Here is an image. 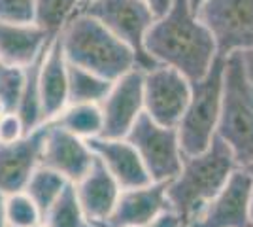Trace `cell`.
Segmentation results:
<instances>
[{
	"label": "cell",
	"mask_w": 253,
	"mask_h": 227,
	"mask_svg": "<svg viewBox=\"0 0 253 227\" xmlns=\"http://www.w3.org/2000/svg\"><path fill=\"white\" fill-rule=\"evenodd\" d=\"M43 140L45 125L15 144L0 146V193L4 197L25 191L32 173L42 165Z\"/></svg>",
	"instance_id": "obj_13"
},
{
	"label": "cell",
	"mask_w": 253,
	"mask_h": 227,
	"mask_svg": "<svg viewBox=\"0 0 253 227\" xmlns=\"http://www.w3.org/2000/svg\"><path fill=\"white\" fill-rule=\"evenodd\" d=\"M64 57L70 65L80 66L93 74L116 82L132 68H136V57L132 49L116 34H112L102 23L78 11L66 23L61 34Z\"/></svg>",
	"instance_id": "obj_3"
},
{
	"label": "cell",
	"mask_w": 253,
	"mask_h": 227,
	"mask_svg": "<svg viewBox=\"0 0 253 227\" xmlns=\"http://www.w3.org/2000/svg\"><path fill=\"white\" fill-rule=\"evenodd\" d=\"M236 169L232 151L219 136H213L202 153L183 157L179 174L167 184L170 210L181 220V226H187L191 218L221 191Z\"/></svg>",
	"instance_id": "obj_2"
},
{
	"label": "cell",
	"mask_w": 253,
	"mask_h": 227,
	"mask_svg": "<svg viewBox=\"0 0 253 227\" xmlns=\"http://www.w3.org/2000/svg\"><path fill=\"white\" fill-rule=\"evenodd\" d=\"M4 210H6L8 227H34L42 224V216L38 208L34 206V203L25 191L8 195L4 203Z\"/></svg>",
	"instance_id": "obj_25"
},
{
	"label": "cell",
	"mask_w": 253,
	"mask_h": 227,
	"mask_svg": "<svg viewBox=\"0 0 253 227\" xmlns=\"http://www.w3.org/2000/svg\"><path fill=\"white\" fill-rule=\"evenodd\" d=\"M91 0H82V6H85V4H89Z\"/></svg>",
	"instance_id": "obj_36"
},
{
	"label": "cell",
	"mask_w": 253,
	"mask_h": 227,
	"mask_svg": "<svg viewBox=\"0 0 253 227\" xmlns=\"http://www.w3.org/2000/svg\"><path fill=\"white\" fill-rule=\"evenodd\" d=\"M38 86L42 114L47 123L57 118L68 104V63L59 36L53 38L43 53Z\"/></svg>",
	"instance_id": "obj_17"
},
{
	"label": "cell",
	"mask_w": 253,
	"mask_h": 227,
	"mask_svg": "<svg viewBox=\"0 0 253 227\" xmlns=\"http://www.w3.org/2000/svg\"><path fill=\"white\" fill-rule=\"evenodd\" d=\"M34 227H45V226H43V224H38V226H34Z\"/></svg>",
	"instance_id": "obj_38"
},
{
	"label": "cell",
	"mask_w": 253,
	"mask_h": 227,
	"mask_svg": "<svg viewBox=\"0 0 253 227\" xmlns=\"http://www.w3.org/2000/svg\"><path fill=\"white\" fill-rule=\"evenodd\" d=\"M25 84V68L0 65V100L8 112H15Z\"/></svg>",
	"instance_id": "obj_26"
},
{
	"label": "cell",
	"mask_w": 253,
	"mask_h": 227,
	"mask_svg": "<svg viewBox=\"0 0 253 227\" xmlns=\"http://www.w3.org/2000/svg\"><path fill=\"white\" fill-rule=\"evenodd\" d=\"M144 227H183V226H181V220L172 210H169V212L161 214L157 220H153L151 224H148V226Z\"/></svg>",
	"instance_id": "obj_29"
},
{
	"label": "cell",
	"mask_w": 253,
	"mask_h": 227,
	"mask_svg": "<svg viewBox=\"0 0 253 227\" xmlns=\"http://www.w3.org/2000/svg\"><path fill=\"white\" fill-rule=\"evenodd\" d=\"M252 205L253 180L246 169L238 167L221 191L211 197L185 227H252Z\"/></svg>",
	"instance_id": "obj_9"
},
{
	"label": "cell",
	"mask_w": 253,
	"mask_h": 227,
	"mask_svg": "<svg viewBox=\"0 0 253 227\" xmlns=\"http://www.w3.org/2000/svg\"><path fill=\"white\" fill-rule=\"evenodd\" d=\"M195 15L211 34L217 57L253 47V0H204Z\"/></svg>",
	"instance_id": "obj_7"
},
{
	"label": "cell",
	"mask_w": 253,
	"mask_h": 227,
	"mask_svg": "<svg viewBox=\"0 0 253 227\" xmlns=\"http://www.w3.org/2000/svg\"><path fill=\"white\" fill-rule=\"evenodd\" d=\"M252 227H253V205H252Z\"/></svg>",
	"instance_id": "obj_37"
},
{
	"label": "cell",
	"mask_w": 253,
	"mask_h": 227,
	"mask_svg": "<svg viewBox=\"0 0 253 227\" xmlns=\"http://www.w3.org/2000/svg\"><path fill=\"white\" fill-rule=\"evenodd\" d=\"M215 136L229 146L238 167L253 165V82L246 74L240 53L225 57L221 114Z\"/></svg>",
	"instance_id": "obj_4"
},
{
	"label": "cell",
	"mask_w": 253,
	"mask_h": 227,
	"mask_svg": "<svg viewBox=\"0 0 253 227\" xmlns=\"http://www.w3.org/2000/svg\"><path fill=\"white\" fill-rule=\"evenodd\" d=\"M240 55H242V63H244V68H246V74H248V78L253 82V47Z\"/></svg>",
	"instance_id": "obj_31"
},
{
	"label": "cell",
	"mask_w": 253,
	"mask_h": 227,
	"mask_svg": "<svg viewBox=\"0 0 253 227\" xmlns=\"http://www.w3.org/2000/svg\"><path fill=\"white\" fill-rule=\"evenodd\" d=\"M66 182L61 174H57L55 171L47 169V167H38L32 173L29 184L25 187V193L29 195L34 206L38 208L40 216H45V212L51 208V205L59 199V195L63 193V189L66 187Z\"/></svg>",
	"instance_id": "obj_23"
},
{
	"label": "cell",
	"mask_w": 253,
	"mask_h": 227,
	"mask_svg": "<svg viewBox=\"0 0 253 227\" xmlns=\"http://www.w3.org/2000/svg\"><path fill=\"white\" fill-rule=\"evenodd\" d=\"M6 112H8V110H6V106H4V104H2V100H0V118H2Z\"/></svg>",
	"instance_id": "obj_34"
},
{
	"label": "cell",
	"mask_w": 253,
	"mask_h": 227,
	"mask_svg": "<svg viewBox=\"0 0 253 227\" xmlns=\"http://www.w3.org/2000/svg\"><path fill=\"white\" fill-rule=\"evenodd\" d=\"M204 2V0H187V4H189V8L193 13H197V10L201 8V4Z\"/></svg>",
	"instance_id": "obj_33"
},
{
	"label": "cell",
	"mask_w": 253,
	"mask_h": 227,
	"mask_svg": "<svg viewBox=\"0 0 253 227\" xmlns=\"http://www.w3.org/2000/svg\"><path fill=\"white\" fill-rule=\"evenodd\" d=\"M82 8V0H36L34 25L49 38L59 36L66 23Z\"/></svg>",
	"instance_id": "obj_22"
},
{
	"label": "cell",
	"mask_w": 253,
	"mask_h": 227,
	"mask_svg": "<svg viewBox=\"0 0 253 227\" xmlns=\"http://www.w3.org/2000/svg\"><path fill=\"white\" fill-rule=\"evenodd\" d=\"M125 140L136 150L151 182L169 184L179 174L183 155L179 150L178 129L159 125L144 112L126 133Z\"/></svg>",
	"instance_id": "obj_8"
},
{
	"label": "cell",
	"mask_w": 253,
	"mask_h": 227,
	"mask_svg": "<svg viewBox=\"0 0 253 227\" xmlns=\"http://www.w3.org/2000/svg\"><path fill=\"white\" fill-rule=\"evenodd\" d=\"M191 98V82L178 70L161 66L144 72V112L155 123L176 129Z\"/></svg>",
	"instance_id": "obj_10"
},
{
	"label": "cell",
	"mask_w": 253,
	"mask_h": 227,
	"mask_svg": "<svg viewBox=\"0 0 253 227\" xmlns=\"http://www.w3.org/2000/svg\"><path fill=\"white\" fill-rule=\"evenodd\" d=\"M51 123L84 140L102 135V112L98 104H68Z\"/></svg>",
	"instance_id": "obj_19"
},
{
	"label": "cell",
	"mask_w": 253,
	"mask_h": 227,
	"mask_svg": "<svg viewBox=\"0 0 253 227\" xmlns=\"http://www.w3.org/2000/svg\"><path fill=\"white\" fill-rule=\"evenodd\" d=\"M78 203L84 210L87 222L93 227H102L110 218L112 210L121 193V187L114 180V176L108 173L104 163L98 157L93 159L89 171L85 176L74 184Z\"/></svg>",
	"instance_id": "obj_15"
},
{
	"label": "cell",
	"mask_w": 253,
	"mask_h": 227,
	"mask_svg": "<svg viewBox=\"0 0 253 227\" xmlns=\"http://www.w3.org/2000/svg\"><path fill=\"white\" fill-rule=\"evenodd\" d=\"M42 224L45 227H93L78 203L74 184H66L63 193L42 218Z\"/></svg>",
	"instance_id": "obj_24"
},
{
	"label": "cell",
	"mask_w": 253,
	"mask_h": 227,
	"mask_svg": "<svg viewBox=\"0 0 253 227\" xmlns=\"http://www.w3.org/2000/svg\"><path fill=\"white\" fill-rule=\"evenodd\" d=\"M93 159L95 155L84 138H78L72 133L53 125L51 121L45 123L42 167L51 169L66 182L76 184L89 171Z\"/></svg>",
	"instance_id": "obj_12"
},
{
	"label": "cell",
	"mask_w": 253,
	"mask_h": 227,
	"mask_svg": "<svg viewBox=\"0 0 253 227\" xmlns=\"http://www.w3.org/2000/svg\"><path fill=\"white\" fill-rule=\"evenodd\" d=\"M42 59L43 55L36 63H32L31 66L25 68V84H23L21 98H19V104L15 108V114L21 118L27 135L45 125V119L42 114V102H40V86H38Z\"/></svg>",
	"instance_id": "obj_20"
},
{
	"label": "cell",
	"mask_w": 253,
	"mask_h": 227,
	"mask_svg": "<svg viewBox=\"0 0 253 227\" xmlns=\"http://www.w3.org/2000/svg\"><path fill=\"white\" fill-rule=\"evenodd\" d=\"M80 11L102 23L110 33L123 40L136 57V68L148 72L159 66L144 47L149 27L157 19L144 0H91Z\"/></svg>",
	"instance_id": "obj_6"
},
{
	"label": "cell",
	"mask_w": 253,
	"mask_h": 227,
	"mask_svg": "<svg viewBox=\"0 0 253 227\" xmlns=\"http://www.w3.org/2000/svg\"><path fill=\"white\" fill-rule=\"evenodd\" d=\"M112 84L114 82L68 63V104H100Z\"/></svg>",
	"instance_id": "obj_21"
},
{
	"label": "cell",
	"mask_w": 253,
	"mask_h": 227,
	"mask_svg": "<svg viewBox=\"0 0 253 227\" xmlns=\"http://www.w3.org/2000/svg\"><path fill=\"white\" fill-rule=\"evenodd\" d=\"M102 112V138H125L136 119L144 114V70L132 68L116 80L104 100L98 104Z\"/></svg>",
	"instance_id": "obj_11"
},
{
	"label": "cell",
	"mask_w": 253,
	"mask_h": 227,
	"mask_svg": "<svg viewBox=\"0 0 253 227\" xmlns=\"http://www.w3.org/2000/svg\"><path fill=\"white\" fill-rule=\"evenodd\" d=\"M144 47L157 65L178 70L191 84L208 74L217 59L211 34L191 11L187 0H174L172 8L155 19Z\"/></svg>",
	"instance_id": "obj_1"
},
{
	"label": "cell",
	"mask_w": 253,
	"mask_h": 227,
	"mask_svg": "<svg viewBox=\"0 0 253 227\" xmlns=\"http://www.w3.org/2000/svg\"><path fill=\"white\" fill-rule=\"evenodd\" d=\"M85 142L91 148L93 155L104 163L108 173L114 176V180L121 189H136V187L151 184V178L142 159L125 138L112 140V138L96 136Z\"/></svg>",
	"instance_id": "obj_16"
},
{
	"label": "cell",
	"mask_w": 253,
	"mask_h": 227,
	"mask_svg": "<svg viewBox=\"0 0 253 227\" xmlns=\"http://www.w3.org/2000/svg\"><path fill=\"white\" fill-rule=\"evenodd\" d=\"M53 38L40 27L0 21V65L27 68L36 63Z\"/></svg>",
	"instance_id": "obj_18"
},
{
	"label": "cell",
	"mask_w": 253,
	"mask_h": 227,
	"mask_svg": "<svg viewBox=\"0 0 253 227\" xmlns=\"http://www.w3.org/2000/svg\"><path fill=\"white\" fill-rule=\"evenodd\" d=\"M169 210L167 184L151 182L136 189H121L116 208L102 227H144Z\"/></svg>",
	"instance_id": "obj_14"
},
{
	"label": "cell",
	"mask_w": 253,
	"mask_h": 227,
	"mask_svg": "<svg viewBox=\"0 0 253 227\" xmlns=\"http://www.w3.org/2000/svg\"><path fill=\"white\" fill-rule=\"evenodd\" d=\"M4 203H6V197L0 193V227H8V222H6V210H4Z\"/></svg>",
	"instance_id": "obj_32"
},
{
	"label": "cell",
	"mask_w": 253,
	"mask_h": 227,
	"mask_svg": "<svg viewBox=\"0 0 253 227\" xmlns=\"http://www.w3.org/2000/svg\"><path fill=\"white\" fill-rule=\"evenodd\" d=\"M146 4H148L151 11L155 13V17H163L167 11L172 8V4H174V0H144Z\"/></svg>",
	"instance_id": "obj_30"
},
{
	"label": "cell",
	"mask_w": 253,
	"mask_h": 227,
	"mask_svg": "<svg viewBox=\"0 0 253 227\" xmlns=\"http://www.w3.org/2000/svg\"><path fill=\"white\" fill-rule=\"evenodd\" d=\"M36 0H0V21L15 25L34 23Z\"/></svg>",
	"instance_id": "obj_27"
},
{
	"label": "cell",
	"mask_w": 253,
	"mask_h": 227,
	"mask_svg": "<svg viewBox=\"0 0 253 227\" xmlns=\"http://www.w3.org/2000/svg\"><path fill=\"white\" fill-rule=\"evenodd\" d=\"M25 136H27V131L21 118L15 112H6L0 118V146L15 144Z\"/></svg>",
	"instance_id": "obj_28"
},
{
	"label": "cell",
	"mask_w": 253,
	"mask_h": 227,
	"mask_svg": "<svg viewBox=\"0 0 253 227\" xmlns=\"http://www.w3.org/2000/svg\"><path fill=\"white\" fill-rule=\"evenodd\" d=\"M225 59L217 57L208 74L191 84V98L179 121L178 138L183 157L199 155L211 144L221 114Z\"/></svg>",
	"instance_id": "obj_5"
},
{
	"label": "cell",
	"mask_w": 253,
	"mask_h": 227,
	"mask_svg": "<svg viewBox=\"0 0 253 227\" xmlns=\"http://www.w3.org/2000/svg\"><path fill=\"white\" fill-rule=\"evenodd\" d=\"M248 173H250V176H252V180H253V165H250V167H244Z\"/></svg>",
	"instance_id": "obj_35"
}]
</instances>
